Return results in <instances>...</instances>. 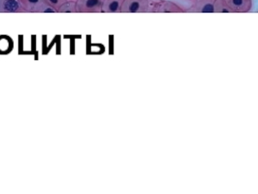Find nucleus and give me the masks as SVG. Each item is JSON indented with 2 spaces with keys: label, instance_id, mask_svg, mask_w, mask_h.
<instances>
[{
  "label": "nucleus",
  "instance_id": "ddd939ff",
  "mask_svg": "<svg viewBox=\"0 0 258 194\" xmlns=\"http://www.w3.org/2000/svg\"><path fill=\"white\" fill-rule=\"evenodd\" d=\"M2 3H3V0H0V10H1V7H2Z\"/></svg>",
  "mask_w": 258,
  "mask_h": 194
},
{
  "label": "nucleus",
  "instance_id": "9b49d317",
  "mask_svg": "<svg viewBox=\"0 0 258 194\" xmlns=\"http://www.w3.org/2000/svg\"><path fill=\"white\" fill-rule=\"evenodd\" d=\"M214 8H215V12L217 13H231V10L227 6V3L225 0H215Z\"/></svg>",
  "mask_w": 258,
  "mask_h": 194
},
{
  "label": "nucleus",
  "instance_id": "7ed1b4c3",
  "mask_svg": "<svg viewBox=\"0 0 258 194\" xmlns=\"http://www.w3.org/2000/svg\"><path fill=\"white\" fill-rule=\"evenodd\" d=\"M152 12L155 13H182L184 10L174 2L168 0H159L153 4Z\"/></svg>",
  "mask_w": 258,
  "mask_h": 194
},
{
  "label": "nucleus",
  "instance_id": "6e6552de",
  "mask_svg": "<svg viewBox=\"0 0 258 194\" xmlns=\"http://www.w3.org/2000/svg\"><path fill=\"white\" fill-rule=\"evenodd\" d=\"M124 0H105L102 6L103 13H117L120 12Z\"/></svg>",
  "mask_w": 258,
  "mask_h": 194
},
{
  "label": "nucleus",
  "instance_id": "1a4fd4ad",
  "mask_svg": "<svg viewBox=\"0 0 258 194\" xmlns=\"http://www.w3.org/2000/svg\"><path fill=\"white\" fill-rule=\"evenodd\" d=\"M14 42L11 37L7 35H0V54H7L12 52Z\"/></svg>",
  "mask_w": 258,
  "mask_h": 194
},
{
  "label": "nucleus",
  "instance_id": "0eeeda50",
  "mask_svg": "<svg viewBox=\"0 0 258 194\" xmlns=\"http://www.w3.org/2000/svg\"><path fill=\"white\" fill-rule=\"evenodd\" d=\"M21 2L25 11L30 13L42 12V9L45 5L43 0H21Z\"/></svg>",
  "mask_w": 258,
  "mask_h": 194
},
{
  "label": "nucleus",
  "instance_id": "f257e3e1",
  "mask_svg": "<svg viewBox=\"0 0 258 194\" xmlns=\"http://www.w3.org/2000/svg\"><path fill=\"white\" fill-rule=\"evenodd\" d=\"M150 10V0H124L120 9L122 13H146Z\"/></svg>",
  "mask_w": 258,
  "mask_h": 194
},
{
  "label": "nucleus",
  "instance_id": "9d476101",
  "mask_svg": "<svg viewBox=\"0 0 258 194\" xmlns=\"http://www.w3.org/2000/svg\"><path fill=\"white\" fill-rule=\"evenodd\" d=\"M59 13H76L78 11L77 1L65 0L62 5L58 9Z\"/></svg>",
  "mask_w": 258,
  "mask_h": 194
},
{
  "label": "nucleus",
  "instance_id": "423d86ee",
  "mask_svg": "<svg viewBox=\"0 0 258 194\" xmlns=\"http://www.w3.org/2000/svg\"><path fill=\"white\" fill-rule=\"evenodd\" d=\"M21 0H3L0 13H25Z\"/></svg>",
  "mask_w": 258,
  "mask_h": 194
},
{
  "label": "nucleus",
  "instance_id": "f03ea898",
  "mask_svg": "<svg viewBox=\"0 0 258 194\" xmlns=\"http://www.w3.org/2000/svg\"><path fill=\"white\" fill-rule=\"evenodd\" d=\"M105 0H77L79 13H99L102 12Z\"/></svg>",
  "mask_w": 258,
  "mask_h": 194
},
{
  "label": "nucleus",
  "instance_id": "f8f14e48",
  "mask_svg": "<svg viewBox=\"0 0 258 194\" xmlns=\"http://www.w3.org/2000/svg\"><path fill=\"white\" fill-rule=\"evenodd\" d=\"M46 4L52 6L53 9H55L56 12H58L59 7L62 5V3L64 2L65 0H43Z\"/></svg>",
  "mask_w": 258,
  "mask_h": 194
},
{
  "label": "nucleus",
  "instance_id": "39448f33",
  "mask_svg": "<svg viewBox=\"0 0 258 194\" xmlns=\"http://www.w3.org/2000/svg\"><path fill=\"white\" fill-rule=\"evenodd\" d=\"M215 0H194L192 6L187 10L189 12H215L214 8Z\"/></svg>",
  "mask_w": 258,
  "mask_h": 194
},
{
  "label": "nucleus",
  "instance_id": "20e7f679",
  "mask_svg": "<svg viewBox=\"0 0 258 194\" xmlns=\"http://www.w3.org/2000/svg\"><path fill=\"white\" fill-rule=\"evenodd\" d=\"M231 12L247 13L252 8V0H225Z\"/></svg>",
  "mask_w": 258,
  "mask_h": 194
}]
</instances>
